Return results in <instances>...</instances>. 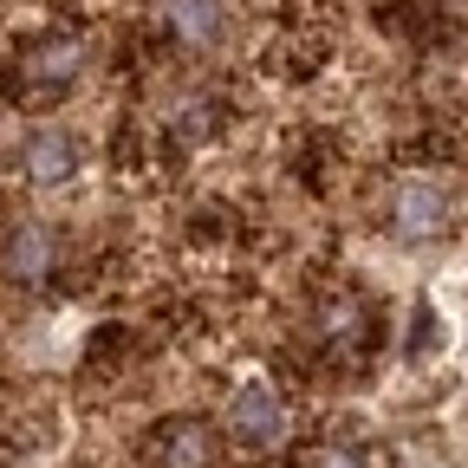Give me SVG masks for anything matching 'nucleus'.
I'll return each mask as SVG.
<instances>
[{"label": "nucleus", "instance_id": "6", "mask_svg": "<svg viewBox=\"0 0 468 468\" xmlns=\"http://www.w3.org/2000/svg\"><path fill=\"white\" fill-rule=\"evenodd\" d=\"M79 72H85V39L79 33H46L27 52V79L33 85H72Z\"/></svg>", "mask_w": 468, "mask_h": 468}, {"label": "nucleus", "instance_id": "5", "mask_svg": "<svg viewBox=\"0 0 468 468\" xmlns=\"http://www.w3.org/2000/svg\"><path fill=\"white\" fill-rule=\"evenodd\" d=\"M156 468H215V430L196 417H176L156 430Z\"/></svg>", "mask_w": 468, "mask_h": 468}, {"label": "nucleus", "instance_id": "4", "mask_svg": "<svg viewBox=\"0 0 468 468\" xmlns=\"http://www.w3.org/2000/svg\"><path fill=\"white\" fill-rule=\"evenodd\" d=\"M20 169H27V183H39V189L72 183V169H79V144H72V131H33L27 150H20Z\"/></svg>", "mask_w": 468, "mask_h": 468}, {"label": "nucleus", "instance_id": "9", "mask_svg": "<svg viewBox=\"0 0 468 468\" xmlns=\"http://www.w3.org/2000/svg\"><path fill=\"white\" fill-rule=\"evenodd\" d=\"M319 325H325V345H358V332H365V319H358V306H351V300H332V306L319 313Z\"/></svg>", "mask_w": 468, "mask_h": 468}, {"label": "nucleus", "instance_id": "1", "mask_svg": "<svg viewBox=\"0 0 468 468\" xmlns=\"http://www.w3.org/2000/svg\"><path fill=\"white\" fill-rule=\"evenodd\" d=\"M228 436L241 449H280L292 436V410L273 384H241L228 403Z\"/></svg>", "mask_w": 468, "mask_h": 468}, {"label": "nucleus", "instance_id": "7", "mask_svg": "<svg viewBox=\"0 0 468 468\" xmlns=\"http://www.w3.org/2000/svg\"><path fill=\"white\" fill-rule=\"evenodd\" d=\"M52 261H58V248H52V234H46L39 221H20V228L7 234V280L39 286V280L52 273Z\"/></svg>", "mask_w": 468, "mask_h": 468}, {"label": "nucleus", "instance_id": "8", "mask_svg": "<svg viewBox=\"0 0 468 468\" xmlns=\"http://www.w3.org/2000/svg\"><path fill=\"white\" fill-rule=\"evenodd\" d=\"M300 468H371V462H365V449H358V442L325 436V442H313V449L300 455Z\"/></svg>", "mask_w": 468, "mask_h": 468}, {"label": "nucleus", "instance_id": "3", "mask_svg": "<svg viewBox=\"0 0 468 468\" xmlns=\"http://www.w3.org/2000/svg\"><path fill=\"white\" fill-rule=\"evenodd\" d=\"M156 27L176 39V46H215L221 27H228V7L221 0H156Z\"/></svg>", "mask_w": 468, "mask_h": 468}, {"label": "nucleus", "instance_id": "2", "mask_svg": "<svg viewBox=\"0 0 468 468\" xmlns=\"http://www.w3.org/2000/svg\"><path fill=\"white\" fill-rule=\"evenodd\" d=\"M449 183H436V176H410V183H397L390 196V234L397 241H436V234L449 228Z\"/></svg>", "mask_w": 468, "mask_h": 468}]
</instances>
